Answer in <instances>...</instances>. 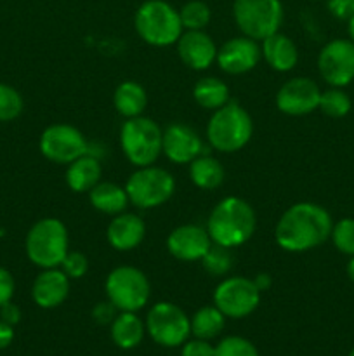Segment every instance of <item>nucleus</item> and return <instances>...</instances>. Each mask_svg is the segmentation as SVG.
<instances>
[{
  "instance_id": "26",
  "label": "nucleus",
  "mask_w": 354,
  "mask_h": 356,
  "mask_svg": "<svg viewBox=\"0 0 354 356\" xmlns=\"http://www.w3.org/2000/svg\"><path fill=\"white\" fill-rule=\"evenodd\" d=\"M224 167L215 156L201 153L189 163V179L200 190H215L224 183Z\"/></svg>"
},
{
  "instance_id": "34",
  "label": "nucleus",
  "mask_w": 354,
  "mask_h": 356,
  "mask_svg": "<svg viewBox=\"0 0 354 356\" xmlns=\"http://www.w3.org/2000/svg\"><path fill=\"white\" fill-rule=\"evenodd\" d=\"M215 356H259V351L245 337L229 336L215 346Z\"/></svg>"
},
{
  "instance_id": "13",
  "label": "nucleus",
  "mask_w": 354,
  "mask_h": 356,
  "mask_svg": "<svg viewBox=\"0 0 354 356\" xmlns=\"http://www.w3.org/2000/svg\"><path fill=\"white\" fill-rule=\"evenodd\" d=\"M318 72L332 87H346L354 80V42L330 40L318 54Z\"/></svg>"
},
{
  "instance_id": "8",
  "label": "nucleus",
  "mask_w": 354,
  "mask_h": 356,
  "mask_svg": "<svg viewBox=\"0 0 354 356\" xmlns=\"http://www.w3.org/2000/svg\"><path fill=\"white\" fill-rule=\"evenodd\" d=\"M106 298L118 312H139L151 298V284L144 271L135 266H118L104 282Z\"/></svg>"
},
{
  "instance_id": "36",
  "label": "nucleus",
  "mask_w": 354,
  "mask_h": 356,
  "mask_svg": "<svg viewBox=\"0 0 354 356\" xmlns=\"http://www.w3.org/2000/svg\"><path fill=\"white\" fill-rule=\"evenodd\" d=\"M180 356H215V348L208 341L194 337V339L184 343Z\"/></svg>"
},
{
  "instance_id": "40",
  "label": "nucleus",
  "mask_w": 354,
  "mask_h": 356,
  "mask_svg": "<svg viewBox=\"0 0 354 356\" xmlns=\"http://www.w3.org/2000/svg\"><path fill=\"white\" fill-rule=\"evenodd\" d=\"M0 320L6 323H9L10 327H14L16 323H19V320H21L19 306L14 305L12 301H9V302H6L3 306H0Z\"/></svg>"
},
{
  "instance_id": "25",
  "label": "nucleus",
  "mask_w": 354,
  "mask_h": 356,
  "mask_svg": "<svg viewBox=\"0 0 354 356\" xmlns=\"http://www.w3.org/2000/svg\"><path fill=\"white\" fill-rule=\"evenodd\" d=\"M146 325L134 312H118L111 322V339L121 350L139 346L144 337Z\"/></svg>"
},
{
  "instance_id": "6",
  "label": "nucleus",
  "mask_w": 354,
  "mask_h": 356,
  "mask_svg": "<svg viewBox=\"0 0 354 356\" xmlns=\"http://www.w3.org/2000/svg\"><path fill=\"white\" fill-rule=\"evenodd\" d=\"M120 146L125 159L137 167L153 165L162 155L163 129L153 118H127L120 129Z\"/></svg>"
},
{
  "instance_id": "30",
  "label": "nucleus",
  "mask_w": 354,
  "mask_h": 356,
  "mask_svg": "<svg viewBox=\"0 0 354 356\" xmlns=\"http://www.w3.org/2000/svg\"><path fill=\"white\" fill-rule=\"evenodd\" d=\"M351 97L342 90V87H332V89L321 92L319 97V106L326 117L330 118H342L351 111Z\"/></svg>"
},
{
  "instance_id": "23",
  "label": "nucleus",
  "mask_w": 354,
  "mask_h": 356,
  "mask_svg": "<svg viewBox=\"0 0 354 356\" xmlns=\"http://www.w3.org/2000/svg\"><path fill=\"white\" fill-rule=\"evenodd\" d=\"M87 195L92 209L106 216L121 214L130 204L125 186L110 181H99Z\"/></svg>"
},
{
  "instance_id": "33",
  "label": "nucleus",
  "mask_w": 354,
  "mask_h": 356,
  "mask_svg": "<svg viewBox=\"0 0 354 356\" xmlns=\"http://www.w3.org/2000/svg\"><path fill=\"white\" fill-rule=\"evenodd\" d=\"M330 238L339 252L346 254V256H354V219L344 218L335 222Z\"/></svg>"
},
{
  "instance_id": "45",
  "label": "nucleus",
  "mask_w": 354,
  "mask_h": 356,
  "mask_svg": "<svg viewBox=\"0 0 354 356\" xmlns=\"http://www.w3.org/2000/svg\"><path fill=\"white\" fill-rule=\"evenodd\" d=\"M2 238H3V229L0 228V240H2Z\"/></svg>"
},
{
  "instance_id": "3",
  "label": "nucleus",
  "mask_w": 354,
  "mask_h": 356,
  "mask_svg": "<svg viewBox=\"0 0 354 356\" xmlns=\"http://www.w3.org/2000/svg\"><path fill=\"white\" fill-rule=\"evenodd\" d=\"M253 136V122L242 104L229 101L212 113L207 124V141L215 152L236 153Z\"/></svg>"
},
{
  "instance_id": "43",
  "label": "nucleus",
  "mask_w": 354,
  "mask_h": 356,
  "mask_svg": "<svg viewBox=\"0 0 354 356\" xmlns=\"http://www.w3.org/2000/svg\"><path fill=\"white\" fill-rule=\"evenodd\" d=\"M346 271H347V277H349V280L354 284V256H351L349 263H347Z\"/></svg>"
},
{
  "instance_id": "9",
  "label": "nucleus",
  "mask_w": 354,
  "mask_h": 356,
  "mask_svg": "<svg viewBox=\"0 0 354 356\" xmlns=\"http://www.w3.org/2000/svg\"><path fill=\"white\" fill-rule=\"evenodd\" d=\"M128 200L137 209H156L167 204L176 191V179L163 167H137L125 183Z\"/></svg>"
},
{
  "instance_id": "35",
  "label": "nucleus",
  "mask_w": 354,
  "mask_h": 356,
  "mask_svg": "<svg viewBox=\"0 0 354 356\" xmlns=\"http://www.w3.org/2000/svg\"><path fill=\"white\" fill-rule=\"evenodd\" d=\"M59 268L65 271L69 280H76V278H82L87 275V271H89V259H87L85 254L69 250Z\"/></svg>"
},
{
  "instance_id": "21",
  "label": "nucleus",
  "mask_w": 354,
  "mask_h": 356,
  "mask_svg": "<svg viewBox=\"0 0 354 356\" xmlns=\"http://www.w3.org/2000/svg\"><path fill=\"white\" fill-rule=\"evenodd\" d=\"M260 52H262V59L267 63V66L278 73L292 72L298 63L297 45L290 37L280 33V31L269 35L260 42Z\"/></svg>"
},
{
  "instance_id": "7",
  "label": "nucleus",
  "mask_w": 354,
  "mask_h": 356,
  "mask_svg": "<svg viewBox=\"0 0 354 356\" xmlns=\"http://www.w3.org/2000/svg\"><path fill=\"white\" fill-rule=\"evenodd\" d=\"M233 17L245 37L262 42L280 31L285 10L281 0H235Z\"/></svg>"
},
{
  "instance_id": "2",
  "label": "nucleus",
  "mask_w": 354,
  "mask_h": 356,
  "mask_svg": "<svg viewBox=\"0 0 354 356\" xmlns=\"http://www.w3.org/2000/svg\"><path fill=\"white\" fill-rule=\"evenodd\" d=\"M257 216L252 205L239 197H226L215 204L207 219V232L212 243L235 249L253 236Z\"/></svg>"
},
{
  "instance_id": "11",
  "label": "nucleus",
  "mask_w": 354,
  "mask_h": 356,
  "mask_svg": "<svg viewBox=\"0 0 354 356\" xmlns=\"http://www.w3.org/2000/svg\"><path fill=\"white\" fill-rule=\"evenodd\" d=\"M260 294L252 278L226 277L214 291V306L226 318H245L260 305Z\"/></svg>"
},
{
  "instance_id": "42",
  "label": "nucleus",
  "mask_w": 354,
  "mask_h": 356,
  "mask_svg": "<svg viewBox=\"0 0 354 356\" xmlns=\"http://www.w3.org/2000/svg\"><path fill=\"white\" fill-rule=\"evenodd\" d=\"M252 280L260 292L267 291V289L271 287V284H273V278H271L267 273H259L255 278H252Z\"/></svg>"
},
{
  "instance_id": "28",
  "label": "nucleus",
  "mask_w": 354,
  "mask_h": 356,
  "mask_svg": "<svg viewBox=\"0 0 354 356\" xmlns=\"http://www.w3.org/2000/svg\"><path fill=\"white\" fill-rule=\"evenodd\" d=\"M226 316L215 306H203L191 318V334L198 339L210 341L222 332Z\"/></svg>"
},
{
  "instance_id": "32",
  "label": "nucleus",
  "mask_w": 354,
  "mask_h": 356,
  "mask_svg": "<svg viewBox=\"0 0 354 356\" xmlns=\"http://www.w3.org/2000/svg\"><path fill=\"white\" fill-rule=\"evenodd\" d=\"M24 101L14 87L0 83V122H10L21 115Z\"/></svg>"
},
{
  "instance_id": "18",
  "label": "nucleus",
  "mask_w": 354,
  "mask_h": 356,
  "mask_svg": "<svg viewBox=\"0 0 354 356\" xmlns=\"http://www.w3.org/2000/svg\"><path fill=\"white\" fill-rule=\"evenodd\" d=\"M177 54L180 61L191 70L203 72L217 59V45L205 30H186L177 40Z\"/></svg>"
},
{
  "instance_id": "4",
  "label": "nucleus",
  "mask_w": 354,
  "mask_h": 356,
  "mask_svg": "<svg viewBox=\"0 0 354 356\" xmlns=\"http://www.w3.org/2000/svg\"><path fill=\"white\" fill-rule=\"evenodd\" d=\"M135 33L153 47H169L177 44L184 28L179 10L165 0H146L134 16Z\"/></svg>"
},
{
  "instance_id": "38",
  "label": "nucleus",
  "mask_w": 354,
  "mask_h": 356,
  "mask_svg": "<svg viewBox=\"0 0 354 356\" xmlns=\"http://www.w3.org/2000/svg\"><path fill=\"white\" fill-rule=\"evenodd\" d=\"M14 291H16L14 277L10 275V271L6 270V268H0V306L12 301Z\"/></svg>"
},
{
  "instance_id": "44",
  "label": "nucleus",
  "mask_w": 354,
  "mask_h": 356,
  "mask_svg": "<svg viewBox=\"0 0 354 356\" xmlns=\"http://www.w3.org/2000/svg\"><path fill=\"white\" fill-rule=\"evenodd\" d=\"M347 33H349V40L354 42V14L347 19Z\"/></svg>"
},
{
  "instance_id": "46",
  "label": "nucleus",
  "mask_w": 354,
  "mask_h": 356,
  "mask_svg": "<svg viewBox=\"0 0 354 356\" xmlns=\"http://www.w3.org/2000/svg\"><path fill=\"white\" fill-rule=\"evenodd\" d=\"M349 356H354V350H353V351H351V353H349Z\"/></svg>"
},
{
  "instance_id": "20",
  "label": "nucleus",
  "mask_w": 354,
  "mask_h": 356,
  "mask_svg": "<svg viewBox=\"0 0 354 356\" xmlns=\"http://www.w3.org/2000/svg\"><path fill=\"white\" fill-rule=\"evenodd\" d=\"M146 236V222L141 216L121 212L113 216L106 228L108 243L118 252L137 249Z\"/></svg>"
},
{
  "instance_id": "29",
  "label": "nucleus",
  "mask_w": 354,
  "mask_h": 356,
  "mask_svg": "<svg viewBox=\"0 0 354 356\" xmlns=\"http://www.w3.org/2000/svg\"><path fill=\"white\" fill-rule=\"evenodd\" d=\"M180 23L184 30H205L210 23V7L201 0H189L179 9Z\"/></svg>"
},
{
  "instance_id": "5",
  "label": "nucleus",
  "mask_w": 354,
  "mask_h": 356,
  "mask_svg": "<svg viewBox=\"0 0 354 356\" xmlns=\"http://www.w3.org/2000/svg\"><path fill=\"white\" fill-rule=\"evenodd\" d=\"M24 250L35 266L42 270L59 268L69 252L68 228L58 218L40 219L26 233Z\"/></svg>"
},
{
  "instance_id": "12",
  "label": "nucleus",
  "mask_w": 354,
  "mask_h": 356,
  "mask_svg": "<svg viewBox=\"0 0 354 356\" xmlns=\"http://www.w3.org/2000/svg\"><path fill=\"white\" fill-rule=\"evenodd\" d=\"M40 153L52 163L68 165L89 152V141L80 129L69 124H52L38 139Z\"/></svg>"
},
{
  "instance_id": "15",
  "label": "nucleus",
  "mask_w": 354,
  "mask_h": 356,
  "mask_svg": "<svg viewBox=\"0 0 354 356\" xmlns=\"http://www.w3.org/2000/svg\"><path fill=\"white\" fill-rule=\"evenodd\" d=\"M260 59H262V52H260L259 42L242 35V37L229 38L219 47L215 63L228 75H243V73L252 72L259 65Z\"/></svg>"
},
{
  "instance_id": "1",
  "label": "nucleus",
  "mask_w": 354,
  "mask_h": 356,
  "mask_svg": "<svg viewBox=\"0 0 354 356\" xmlns=\"http://www.w3.org/2000/svg\"><path fill=\"white\" fill-rule=\"evenodd\" d=\"M333 221L325 207L312 202H298L278 219L274 240L287 252H307L323 245L332 235Z\"/></svg>"
},
{
  "instance_id": "16",
  "label": "nucleus",
  "mask_w": 354,
  "mask_h": 356,
  "mask_svg": "<svg viewBox=\"0 0 354 356\" xmlns=\"http://www.w3.org/2000/svg\"><path fill=\"white\" fill-rule=\"evenodd\" d=\"M212 247L207 228L198 225H180L167 236V250L177 261L194 263L201 261Z\"/></svg>"
},
{
  "instance_id": "14",
  "label": "nucleus",
  "mask_w": 354,
  "mask_h": 356,
  "mask_svg": "<svg viewBox=\"0 0 354 356\" xmlns=\"http://www.w3.org/2000/svg\"><path fill=\"white\" fill-rule=\"evenodd\" d=\"M321 90L309 76H294L278 89L274 103L281 113L288 117H304L318 110Z\"/></svg>"
},
{
  "instance_id": "41",
  "label": "nucleus",
  "mask_w": 354,
  "mask_h": 356,
  "mask_svg": "<svg viewBox=\"0 0 354 356\" xmlns=\"http://www.w3.org/2000/svg\"><path fill=\"white\" fill-rule=\"evenodd\" d=\"M14 339V327L0 320V350H6Z\"/></svg>"
},
{
  "instance_id": "22",
  "label": "nucleus",
  "mask_w": 354,
  "mask_h": 356,
  "mask_svg": "<svg viewBox=\"0 0 354 356\" xmlns=\"http://www.w3.org/2000/svg\"><path fill=\"white\" fill-rule=\"evenodd\" d=\"M101 176H103V167H101L99 159L92 153H85L68 163L65 179L69 190L75 193H89L99 183Z\"/></svg>"
},
{
  "instance_id": "19",
  "label": "nucleus",
  "mask_w": 354,
  "mask_h": 356,
  "mask_svg": "<svg viewBox=\"0 0 354 356\" xmlns=\"http://www.w3.org/2000/svg\"><path fill=\"white\" fill-rule=\"evenodd\" d=\"M69 294V278L61 268H49L37 275L31 285V298L37 306L52 309L61 306Z\"/></svg>"
},
{
  "instance_id": "37",
  "label": "nucleus",
  "mask_w": 354,
  "mask_h": 356,
  "mask_svg": "<svg viewBox=\"0 0 354 356\" xmlns=\"http://www.w3.org/2000/svg\"><path fill=\"white\" fill-rule=\"evenodd\" d=\"M326 7L337 19H349L354 14V0H326Z\"/></svg>"
},
{
  "instance_id": "27",
  "label": "nucleus",
  "mask_w": 354,
  "mask_h": 356,
  "mask_svg": "<svg viewBox=\"0 0 354 356\" xmlns=\"http://www.w3.org/2000/svg\"><path fill=\"white\" fill-rule=\"evenodd\" d=\"M193 97L198 106L215 111L229 103V87L217 76H203L194 83Z\"/></svg>"
},
{
  "instance_id": "24",
  "label": "nucleus",
  "mask_w": 354,
  "mask_h": 356,
  "mask_svg": "<svg viewBox=\"0 0 354 356\" xmlns=\"http://www.w3.org/2000/svg\"><path fill=\"white\" fill-rule=\"evenodd\" d=\"M113 104L118 115L125 118L141 117L148 106V94L146 89L135 80H125L118 83L113 94Z\"/></svg>"
},
{
  "instance_id": "17",
  "label": "nucleus",
  "mask_w": 354,
  "mask_h": 356,
  "mask_svg": "<svg viewBox=\"0 0 354 356\" xmlns=\"http://www.w3.org/2000/svg\"><path fill=\"white\" fill-rule=\"evenodd\" d=\"M162 153L174 163H191L203 153V141L193 127L174 122L163 129Z\"/></svg>"
},
{
  "instance_id": "31",
  "label": "nucleus",
  "mask_w": 354,
  "mask_h": 356,
  "mask_svg": "<svg viewBox=\"0 0 354 356\" xmlns=\"http://www.w3.org/2000/svg\"><path fill=\"white\" fill-rule=\"evenodd\" d=\"M201 264H203L205 271L208 275H212V277H226L233 268L231 249H226V247L212 243L208 252L201 259Z\"/></svg>"
},
{
  "instance_id": "10",
  "label": "nucleus",
  "mask_w": 354,
  "mask_h": 356,
  "mask_svg": "<svg viewBox=\"0 0 354 356\" xmlns=\"http://www.w3.org/2000/svg\"><path fill=\"white\" fill-rule=\"evenodd\" d=\"M146 330L156 344L177 348L187 341L191 334V320L177 305L169 301L156 302L146 315Z\"/></svg>"
},
{
  "instance_id": "39",
  "label": "nucleus",
  "mask_w": 354,
  "mask_h": 356,
  "mask_svg": "<svg viewBox=\"0 0 354 356\" xmlns=\"http://www.w3.org/2000/svg\"><path fill=\"white\" fill-rule=\"evenodd\" d=\"M118 309L111 305L110 301H103L92 309V318L96 320L101 325H106V323H111L115 320V316L118 315Z\"/></svg>"
}]
</instances>
